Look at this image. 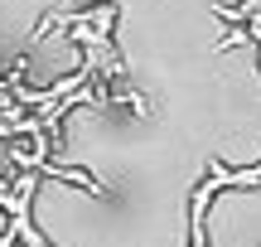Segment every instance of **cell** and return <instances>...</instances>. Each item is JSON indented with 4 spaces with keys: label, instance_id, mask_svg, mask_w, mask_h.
Listing matches in <instances>:
<instances>
[{
    "label": "cell",
    "instance_id": "cell-1",
    "mask_svg": "<svg viewBox=\"0 0 261 247\" xmlns=\"http://www.w3.org/2000/svg\"><path fill=\"white\" fill-rule=\"evenodd\" d=\"M116 19H121V5L116 0H107V5H92V10H77V15H63V19H48V24H39L34 34H29V44H44L48 34H68L77 48H83V58L97 68V78H102L107 87L121 83L126 78V58L121 48H116Z\"/></svg>",
    "mask_w": 261,
    "mask_h": 247
},
{
    "label": "cell",
    "instance_id": "cell-2",
    "mask_svg": "<svg viewBox=\"0 0 261 247\" xmlns=\"http://www.w3.org/2000/svg\"><path fill=\"white\" fill-rule=\"evenodd\" d=\"M213 194H218V184L208 180H198L194 189H189V247H208V204H213Z\"/></svg>",
    "mask_w": 261,
    "mask_h": 247
},
{
    "label": "cell",
    "instance_id": "cell-3",
    "mask_svg": "<svg viewBox=\"0 0 261 247\" xmlns=\"http://www.w3.org/2000/svg\"><path fill=\"white\" fill-rule=\"evenodd\" d=\"M203 175L218 184V189H261V165H252V170H227L223 160H213V155H208Z\"/></svg>",
    "mask_w": 261,
    "mask_h": 247
}]
</instances>
